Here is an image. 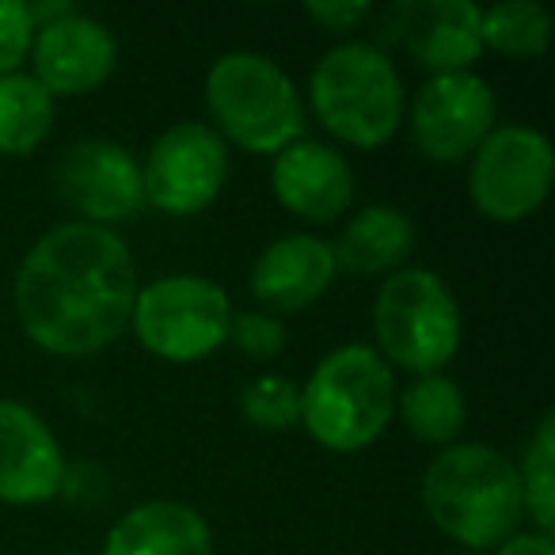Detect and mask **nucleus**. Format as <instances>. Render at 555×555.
Returning <instances> with one entry per match:
<instances>
[{"mask_svg":"<svg viewBox=\"0 0 555 555\" xmlns=\"http://www.w3.org/2000/svg\"><path fill=\"white\" fill-rule=\"evenodd\" d=\"M54 126V95L31 73L0 77V153L27 156Z\"/></svg>","mask_w":555,"mask_h":555,"instance_id":"nucleus-20","label":"nucleus"},{"mask_svg":"<svg viewBox=\"0 0 555 555\" xmlns=\"http://www.w3.org/2000/svg\"><path fill=\"white\" fill-rule=\"evenodd\" d=\"M62 555H85V552H62Z\"/></svg>","mask_w":555,"mask_h":555,"instance_id":"nucleus-28","label":"nucleus"},{"mask_svg":"<svg viewBox=\"0 0 555 555\" xmlns=\"http://www.w3.org/2000/svg\"><path fill=\"white\" fill-rule=\"evenodd\" d=\"M229 343L255 362H270L278 350L286 347V327L278 324L270 312H240L229 324Z\"/></svg>","mask_w":555,"mask_h":555,"instance_id":"nucleus-24","label":"nucleus"},{"mask_svg":"<svg viewBox=\"0 0 555 555\" xmlns=\"http://www.w3.org/2000/svg\"><path fill=\"white\" fill-rule=\"evenodd\" d=\"M385 39L438 73H472L483 54L472 0H400L385 16Z\"/></svg>","mask_w":555,"mask_h":555,"instance_id":"nucleus-12","label":"nucleus"},{"mask_svg":"<svg viewBox=\"0 0 555 555\" xmlns=\"http://www.w3.org/2000/svg\"><path fill=\"white\" fill-rule=\"evenodd\" d=\"M130 324L149 354L164 362H202L229 343L232 305L209 278L168 274L138 289Z\"/></svg>","mask_w":555,"mask_h":555,"instance_id":"nucleus-7","label":"nucleus"},{"mask_svg":"<svg viewBox=\"0 0 555 555\" xmlns=\"http://www.w3.org/2000/svg\"><path fill=\"white\" fill-rule=\"evenodd\" d=\"M317 118L354 149H377L403 122V80L396 62L370 42L327 50L309 77Z\"/></svg>","mask_w":555,"mask_h":555,"instance_id":"nucleus-5","label":"nucleus"},{"mask_svg":"<svg viewBox=\"0 0 555 555\" xmlns=\"http://www.w3.org/2000/svg\"><path fill=\"white\" fill-rule=\"evenodd\" d=\"M370 4L365 0H309L305 4V16L312 24H320L324 31L339 35V31H354L365 16H370Z\"/></svg>","mask_w":555,"mask_h":555,"instance_id":"nucleus-26","label":"nucleus"},{"mask_svg":"<svg viewBox=\"0 0 555 555\" xmlns=\"http://www.w3.org/2000/svg\"><path fill=\"white\" fill-rule=\"evenodd\" d=\"M12 297L35 347L57 358H88L130 327L138 267L115 229L65 221L31 244Z\"/></svg>","mask_w":555,"mask_h":555,"instance_id":"nucleus-1","label":"nucleus"},{"mask_svg":"<svg viewBox=\"0 0 555 555\" xmlns=\"http://www.w3.org/2000/svg\"><path fill=\"white\" fill-rule=\"evenodd\" d=\"M396 408H400L408 430L426 446H456L464 418H468L464 392L456 388V380L441 377V373L411 380L403 396H396Z\"/></svg>","mask_w":555,"mask_h":555,"instance_id":"nucleus-19","label":"nucleus"},{"mask_svg":"<svg viewBox=\"0 0 555 555\" xmlns=\"http://www.w3.org/2000/svg\"><path fill=\"white\" fill-rule=\"evenodd\" d=\"M229 179V145L206 122H179L153 141L141 164L145 202L168 217L202 214Z\"/></svg>","mask_w":555,"mask_h":555,"instance_id":"nucleus-9","label":"nucleus"},{"mask_svg":"<svg viewBox=\"0 0 555 555\" xmlns=\"http://www.w3.org/2000/svg\"><path fill=\"white\" fill-rule=\"evenodd\" d=\"M396 373L365 343L335 347L301 388V426L332 453H358L396 415Z\"/></svg>","mask_w":555,"mask_h":555,"instance_id":"nucleus-3","label":"nucleus"},{"mask_svg":"<svg viewBox=\"0 0 555 555\" xmlns=\"http://www.w3.org/2000/svg\"><path fill=\"white\" fill-rule=\"evenodd\" d=\"M57 191L88 224L100 229L133 221L145 206L141 164L130 149L107 138H88L65 149L57 160Z\"/></svg>","mask_w":555,"mask_h":555,"instance_id":"nucleus-11","label":"nucleus"},{"mask_svg":"<svg viewBox=\"0 0 555 555\" xmlns=\"http://www.w3.org/2000/svg\"><path fill=\"white\" fill-rule=\"evenodd\" d=\"M426 517L464 547H499L525 517L517 464L483 441L446 446L423 472Z\"/></svg>","mask_w":555,"mask_h":555,"instance_id":"nucleus-2","label":"nucleus"},{"mask_svg":"<svg viewBox=\"0 0 555 555\" xmlns=\"http://www.w3.org/2000/svg\"><path fill=\"white\" fill-rule=\"evenodd\" d=\"M31 77L47 88L50 95H88L115 73L118 47L115 35L92 16L65 12L50 24L35 27Z\"/></svg>","mask_w":555,"mask_h":555,"instance_id":"nucleus-13","label":"nucleus"},{"mask_svg":"<svg viewBox=\"0 0 555 555\" xmlns=\"http://www.w3.org/2000/svg\"><path fill=\"white\" fill-rule=\"evenodd\" d=\"M552 141L532 126H494L472 153L468 191L487 221L517 224L544 206L552 191Z\"/></svg>","mask_w":555,"mask_h":555,"instance_id":"nucleus-8","label":"nucleus"},{"mask_svg":"<svg viewBox=\"0 0 555 555\" xmlns=\"http://www.w3.org/2000/svg\"><path fill=\"white\" fill-rule=\"evenodd\" d=\"M499 103L476 73H438L418 88L411 103V138L418 153L441 164L472 156L494 130Z\"/></svg>","mask_w":555,"mask_h":555,"instance_id":"nucleus-10","label":"nucleus"},{"mask_svg":"<svg viewBox=\"0 0 555 555\" xmlns=\"http://www.w3.org/2000/svg\"><path fill=\"white\" fill-rule=\"evenodd\" d=\"M240 411L259 430H294L301 426V388L278 373H262L251 385H244Z\"/></svg>","mask_w":555,"mask_h":555,"instance_id":"nucleus-23","label":"nucleus"},{"mask_svg":"<svg viewBox=\"0 0 555 555\" xmlns=\"http://www.w3.org/2000/svg\"><path fill=\"white\" fill-rule=\"evenodd\" d=\"M494 555H555V544L547 532H514L509 540H502Z\"/></svg>","mask_w":555,"mask_h":555,"instance_id":"nucleus-27","label":"nucleus"},{"mask_svg":"<svg viewBox=\"0 0 555 555\" xmlns=\"http://www.w3.org/2000/svg\"><path fill=\"white\" fill-rule=\"evenodd\" d=\"M373 332H377V354L388 365L426 377L441 373L461 350V309L453 289L434 270L400 267L388 274L373 301Z\"/></svg>","mask_w":555,"mask_h":555,"instance_id":"nucleus-6","label":"nucleus"},{"mask_svg":"<svg viewBox=\"0 0 555 555\" xmlns=\"http://www.w3.org/2000/svg\"><path fill=\"white\" fill-rule=\"evenodd\" d=\"M335 274H339V267H335L332 244L309 236V232H294V236L267 244V251L255 259L251 294L270 312H301L317 297H324Z\"/></svg>","mask_w":555,"mask_h":555,"instance_id":"nucleus-16","label":"nucleus"},{"mask_svg":"<svg viewBox=\"0 0 555 555\" xmlns=\"http://www.w3.org/2000/svg\"><path fill=\"white\" fill-rule=\"evenodd\" d=\"M31 4L27 0H0V77L20 69V62L31 54Z\"/></svg>","mask_w":555,"mask_h":555,"instance_id":"nucleus-25","label":"nucleus"},{"mask_svg":"<svg viewBox=\"0 0 555 555\" xmlns=\"http://www.w3.org/2000/svg\"><path fill=\"white\" fill-rule=\"evenodd\" d=\"M214 537H209L206 517L194 506L176 499H153L133 506L111 525L103 540V555H209Z\"/></svg>","mask_w":555,"mask_h":555,"instance_id":"nucleus-17","label":"nucleus"},{"mask_svg":"<svg viewBox=\"0 0 555 555\" xmlns=\"http://www.w3.org/2000/svg\"><path fill=\"white\" fill-rule=\"evenodd\" d=\"M206 107L221 141L247 153H282L305 133V103L294 80L267 54L232 50L206 73Z\"/></svg>","mask_w":555,"mask_h":555,"instance_id":"nucleus-4","label":"nucleus"},{"mask_svg":"<svg viewBox=\"0 0 555 555\" xmlns=\"http://www.w3.org/2000/svg\"><path fill=\"white\" fill-rule=\"evenodd\" d=\"M65 487V453L39 411L0 400V502L39 506Z\"/></svg>","mask_w":555,"mask_h":555,"instance_id":"nucleus-14","label":"nucleus"},{"mask_svg":"<svg viewBox=\"0 0 555 555\" xmlns=\"http://www.w3.org/2000/svg\"><path fill=\"white\" fill-rule=\"evenodd\" d=\"M415 247V224L400 206H365L362 214H354L343 229V236L332 244L335 267H343L347 274L370 278V274H396L403 267V259Z\"/></svg>","mask_w":555,"mask_h":555,"instance_id":"nucleus-18","label":"nucleus"},{"mask_svg":"<svg viewBox=\"0 0 555 555\" xmlns=\"http://www.w3.org/2000/svg\"><path fill=\"white\" fill-rule=\"evenodd\" d=\"M521 479V499L525 514L537 521V532L552 537L555 529V415L544 411V418L532 430L529 446H525V461L517 468Z\"/></svg>","mask_w":555,"mask_h":555,"instance_id":"nucleus-22","label":"nucleus"},{"mask_svg":"<svg viewBox=\"0 0 555 555\" xmlns=\"http://www.w3.org/2000/svg\"><path fill=\"white\" fill-rule=\"evenodd\" d=\"M479 42L502 57H540L552 42V12L537 0H502L479 9Z\"/></svg>","mask_w":555,"mask_h":555,"instance_id":"nucleus-21","label":"nucleus"},{"mask_svg":"<svg viewBox=\"0 0 555 555\" xmlns=\"http://www.w3.org/2000/svg\"><path fill=\"white\" fill-rule=\"evenodd\" d=\"M270 191L294 217L327 224L354 202V171L339 149L301 138L274 156Z\"/></svg>","mask_w":555,"mask_h":555,"instance_id":"nucleus-15","label":"nucleus"}]
</instances>
